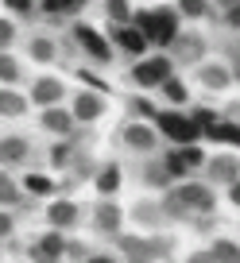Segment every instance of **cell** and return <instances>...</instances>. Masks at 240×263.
I'll use <instances>...</instances> for the list:
<instances>
[{"label":"cell","mask_w":240,"mask_h":263,"mask_svg":"<svg viewBox=\"0 0 240 263\" xmlns=\"http://www.w3.org/2000/svg\"><path fill=\"white\" fill-rule=\"evenodd\" d=\"M217 194L209 182H174L163 197V213L167 221H186V217H206L213 213Z\"/></svg>","instance_id":"6da1fadb"},{"label":"cell","mask_w":240,"mask_h":263,"mask_svg":"<svg viewBox=\"0 0 240 263\" xmlns=\"http://www.w3.org/2000/svg\"><path fill=\"white\" fill-rule=\"evenodd\" d=\"M132 24L140 27V35L151 47H171L178 39V16L171 8H151V12H136Z\"/></svg>","instance_id":"7a4b0ae2"},{"label":"cell","mask_w":240,"mask_h":263,"mask_svg":"<svg viewBox=\"0 0 240 263\" xmlns=\"http://www.w3.org/2000/svg\"><path fill=\"white\" fill-rule=\"evenodd\" d=\"M155 132H159V136H167L174 147H186V143H198L201 140V128L190 120V116L174 112V108H163V112L155 116Z\"/></svg>","instance_id":"3957f363"},{"label":"cell","mask_w":240,"mask_h":263,"mask_svg":"<svg viewBox=\"0 0 240 263\" xmlns=\"http://www.w3.org/2000/svg\"><path fill=\"white\" fill-rule=\"evenodd\" d=\"M171 74H174L171 54H151V58H140V62L132 66V82L140 85V89H159Z\"/></svg>","instance_id":"277c9868"},{"label":"cell","mask_w":240,"mask_h":263,"mask_svg":"<svg viewBox=\"0 0 240 263\" xmlns=\"http://www.w3.org/2000/svg\"><path fill=\"white\" fill-rule=\"evenodd\" d=\"M120 143H124L128 151H136V155H151L159 143V132L151 128L147 120H128L124 128H120Z\"/></svg>","instance_id":"5b68a950"},{"label":"cell","mask_w":240,"mask_h":263,"mask_svg":"<svg viewBox=\"0 0 240 263\" xmlns=\"http://www.w3.org/2000/svg\"><path fill=\"white\" fill-rule=\"evenodd\" d=\"M70 35H74V43L93 58V62H108V58H113V43H108L105 35L97 31V27H89V24H74V27H70Z\"/></svg>","instance_id":"8992f818"},{"label":"cell","mask_w":240,"mask_h":263,"mask_svg":"<svg viewBox=\"0 0 240 263\" xmlns=\"http://www.w3.org/2000/svg\"><path fill=\"white\" fill-rule=\"evenodd\" d=\"M93 229L101 232V236H120V229H124V209L116 205L113 197H101L97 205H93Z\"/></svg>","instance_id":"52a82bcc"},{"label":"cell","mask_w":240,"mask_h":263,"mask_svg":"<svg viewBox=\"0 0 240 263\" xmlns=\"http://www.w3.org/2000/svg\"><path fill=\"white\" fill-rule=\"evenodd\" d=\"M206 54V39L198 31H178V39L171 43V58L174 66H198Z\"/></svg>","instance_id":"ba28073f"},{"label":"cell","mask_w":240,"mask_h":263,"mask_svg":"<svg viewBox=\"0 0 240 263\" xmlns=\"http://www.w3.org/2000/svg\"><path fill=\"white\" fill-rule=\"evenodd\" d=\"M108 35H113L116 50H124V54L136 58V62H140V58L147 54V47H151V43L140 35V27H136V24H124V27H116V24H113V27H108Z\"/></svg>","instance_id":"9c48e42d"},{"label":"cell","mask_w":240,"mask_h":263,"mask_svg":"<svg viewBox=\"0 0 240 263\" xmlns=\"http://www.w3.org/2000/svg\"><path fill=\"white\" fill-rule=\"evenodd\" d=\"M236 178H240V159L229 155V151H225V155H213L206 163V182L209 186H232Z\"/></svg>","instance_id":"30bf717a"},{"label":"cell","mask_w":240,"mask_h":263,"mask_svg":"<svg viewBox=\"0 0 240 263\" xmlns=\"http://www.w3.org/2000/svg\"><path fill=\"white\" fill-rule=\"evenodd\" d=\"M105 93H89V89H82L74 101H70V112H74V120L78 124H93V120H101L105 116Z\"/></svg>","instance_id":"8fae6325"},{"label":"cell","mask_w":240,"mask_h":263,"mask_svg":"<svg viewBox=\"0 0 240 263\" xmlns=\"http://www.w3.org/2000/svg\"><path fill=\"white\" fill-rule=\"evenodd\" d=\"M39 124H43V132H50V136H58V140H70L74 136V112H70L66 105H50V108H43V116H39Z\"/></svg>","instance_id":"7c38bea8"},{"label":"cell","mask_w":240,"mask_h":263,"mask_svg":"<svg viewBox=\"0 0 240 263\" xmlns=\"http://www.w3.org/2000/svg\"><path fill=\"white\" fill-rule=\"evenodd\" d=\"M62 101H66V85L58 82L54 74H43V78H35V85H31V105L50 108V105H62Z\"/></svg>","instance_id":"4fadbf2b"},{"label":"cell","mask_w":240,"mask_h":263,"mask_svg":"<svg viewBox=\"0 0 240 263\" xmlns=\"http://www.w3.org/2000/svg\"><path fill=\"white\" fill-rule=\"evenodd\" d=\"M47 221H50V229L66 232V229H74V224L82 221V205L70 201V197H54V201L47 205Z\"/></svg>","instance_id":"5bb4252c"},{"label":"cell","mask_w":240,"mask_h":263,"mask_svg":"<svg viewBox=\"0 0 240 263\" xmlns=\"http://www.w3.org/2000/svg\"><path fill=\"white\" fill-rule=\"evenodd\" d=\"M62 255H66V240H62V232H58V229L43 232V236L31 244V259L35 263H58Z\"/></svg>","instance_id":"9a60e30c"},{"label":"cell","mask_w":240,"mask_h":263,"mask_svg":"<svg viewBox=\"0 0 240 263\" xmlns=\"http://www.w3.org/2000/svg\"><path fill=\"white\" fill-rule=\"evenodd\" d=\"M31 159V143L24 136H0V166L12 171V166H24Z\"/></svg>","instance_id":"2e32d148"},{"label":"cell","mask_w":240,"mask_h":263,"mask_svg":"<svg viewBox=\"0 0 240 263\" xmlns=\"http://www.w3.org/2000/svg\"><path fill=\"white\" fill-rule=\"evenodd\" d=\"M198 82L206 85V89L221 93V89H229V85H232V70L225 62H198Z\"/></svg>","instance_id":"e0dca14e"},{"label":"cell","mask_w":240,"mask_h":263,"mask_svg":"<svg viewBox=\"0 0 240 263\" xmlns=\"http://www.w3.org/2000/svg\"><path fill=\"white\" fill-rule=\"evenodd\" d=\"M27 105H31V97L16 93V85H0V116H4V120H16V116H24Z\"/></svg>","instance_id":"ac0fdd59"},{"label":"cell","mask_w":240,"mask_h":263,"mask_svg":"<svg viewBox=\"0 0 240 263\" xmlns=\"http://www.w3.org/2000/svg\"><path fill=\"white\" fill-rule=\"evenodd\" d=\"M27 58L39 62V66H50L58 58V43L50 39V35H31V39H27Z\"/></svg>","instance_id":"d6986e66"},{"label":"cell","mask_w":240,"mask_h":263,"mask_svg":"<svg viewBox=\"0 0 240 263\" xmlns=\"http://www.w3.org/2000/svg\"><path fill=\"white\" fill-rule=\"evenodd\" d=\"M97 194L101 197H113L116 190H120V182H124V174H120V163H101L97 166Z\"/></svg>","instance_id":"ffe728a7"},{"label":"cell","mask_w":240,"mask_h":263,"mask_svg":"<svg viewBox=\"0 0 240 263\" xmlns=\"http://www.w3.org/2000/svg\"><path fill=\"white\" fill-rule=\"evenodd\" d=\"M24 82V62L8 50H0V85H20Z\"/></svg>","instance_id":"44dd1931"},{"label":"cell","mask_w":240,"mask_h":263,"mask_svg":"<svg viewBox=\"0 0 240 263\" xmlns=\"http://www.w3.org/2000/svg\"><path fill=\"white\" fill-rule=\"evenodd\" d=\"M20 201H24V186H20L8 171H0V205H4V209H16Z\"/></svg>","instance_id":"7402d4cb"},{"label":"cell","mask_w":240,"mask_h":263,"mask_svg":"<svg viewBox=\"0 0 240 263\" xmlns=\"http://www.w3.org/2000/svg\"><path fill=\"white\" fill-rule=\"evenodd\" d=\"M132 217L140 224H163L167 221V213H163V201H136V209H132Z\"/></svg>","instance_id":"603a6c76"},{"label":"cell","mask_w":240,"mask_h":263,"mask_svg":"<svg viewBox=\"0 0 240 263\" xmlns=\"http://www.w3.org/2000/svg\"><path fill=\"white\" fill-rule=\"evenodd\" d=\"M143 182H147V186H155V190L174 186V178H171V171H167V163H163V159H155V163H147V166H143Z\"/></svg>","instance_id":"cb8c5ba5"},{"label":"cell","mask_w":240,"mask_h":263,"mask_svg":"<svg viewBox=\"0 0 240 263\" xmlns=\"http://www.w3.org/2000/svg\"><path fill=\"white\" fill-rule=\"evenodd\" d=\"M209 255H213V263H240V244L229 240V236H221V240H213Z\"/></svg>","instance_id":"d4e9b609"},{"label":"cell","mask_w":240,"mask_h":263,"mask_svg":"<svg viewBox=\"0 0 240 263\" xmlns=\"http://www.w3.org/2000/svg\"><path fill=\"white\" fill-rule=\"evenodd\" d=\"M159 93H163V97L171 101V105H178V108H182L186 101H190V89H186V82H182V78H174V74L167 78L163 85H159Z\"/></svg>","instance_id":"484cf974"},{"label":"cell","mask_w":240,"mask_h":263,"mask_svg":"<svg viewBox=\"0 0 240 263\" xmlns=\"http://www.w3.org/2000/svg\"><path fill=\"white\" fill-rule=\"evenodd\" d=\"M78 159V151H74V143L70 140H58V143H50V163L58 166V171H62V166H70Z\"/></svg>","instance_id":"4316f807"},{"label":"cell","mask_w":240,"mask_h":263,"mask_svg":"<svg viewBox=\"0 0 240 263\" xmlns=\"http://www.w3.org/2000/svg\"><path fill=\"white\" fill-rule=\"evenodd\" d=\"M105 12H108V24H116V27L132 24V12H128V0H108V4H105Z\"/></svg>","instance_id":"83f0119b"},{"label":"cell","mask_w":240,"mask_h":263,"mask_svg":"<svg viewBox=\"0 0 240 263\" xmlns=\"http://www.w3.org/2000/svg\"><path fill=\"white\" fill-rule=\"evenodd\" d=\"M209 12V0H178V16L186 20H201Z\"/></svg>","instance_id":"f1b7e54d"},{"label":"cell","mask_w":240,"mask_h":263,"mask_svg":"<svg viewBox=\"0 0 240 263\" xmlns=\"http://www.w3.org/2000/svg\"><path fill=\"white\" fill-rule=\"evenodd\" d=\"M24 190H31V194H54V182L43 178V174H27V178H24Z\"/></svg>","instance_id":"f546056e"},{"label":"cell","mask_w":240,"mask_h":263,"mask_svg":"<svg viewBox=\"0 0 240 263\" xmlns=\"http://www.w3.org/2000/svg\"><path fill=\"white\" fill-rule=\"evenodd\" d=\"M4 8H12L16 16L31 20V16H35V8H39V0H4Z\"/></svg>","instance_id":"4dcf8cb0"},{"label":"cell","mask_w":240,"mask_h":263,"mask_svg":"<svg viewBox=\"0 0 240 263\" xmlns=\"http://www.w3.org/2000/svg\"><path fill=\"white\" fill-rule=\"evenodd\" d=\"M132 112H136V120H155V116H159L147 97H132Z\"/></svg>","instance_id":"1f68e13d"},{"label":"cell","mask_w":240,"mask_h":263,"mask_svg":"<svg viewBox=\"0 0 240 263\" xmlns=\"http://www.w3.org/2000/svg\"><path fill=\"white\" fill-rule=\"evenodd\" d=\"M190 120L198 124V128H201V136H206V132H209V128L217 124V112H209V108H198V112H194Z\"/></svg>","instance_id":"d6a6232c"},{"label":"cell","mask_w":240,"mask_h":263,"mask_svg":"<svg viewBox=\"0 0 240 263\" xmlns=\"http://www.w3.org/2000/svg\"><path fill=\"white\" fill-rule=\"evenodd\" d=\"M16 43V24L12 20H0V50H8Z\"/></svg>","instance_id":"836d02e7"},{"label":"cell","mask_w":240,"mask_h":263,"mask_svg":"<svg viewBox=\"0 0 240 263\" xmlns=\"http://www.w3.org/2000/svg\"><path fill=\"white\" fill-rule=\"evenodd\" d=\"M12 229H16V217L0 209V240H8V236H12Z\"/></svg>","instance_id":"e575fe53"},{"label":"cell","mask_w":240,"mask_h":263,"mask_svg":"<svg viewBox=\"0 0 240 263\" xmlns=\"http://www.w3.org/2000/svg\"><path fill=\"white\" fill-rule=\"evenodd\" d=\"M225 27H232V31H240V4H232V8H225Z\"/></svg>","instance_id":"d590c367"},{"label":"cell","mask_w":240,"mask_h":263,"mask_svg":"<svg viewBox=\"0 0 240 263\" xmlns=\"http://www.w3.org/2000/svg\"><path fill=\"white\" fill-rule=\"evenodd\" d=\"M39 8L47 12V16H66V8H62V0H39Z\"/></svg>","instance_id":"8d00e7d4"},{"label":"cell","mask_w":240,"mask_h":263,"mask_svg":"<svg viewBox=\"0 0 240 263\" xmlns=\"http://www.w3.org/2000/svg\"><path fill=\"white\" fill-rule=\"evenodd\" d=\"M82 263H120V259H116V255H108V252H89Z\"/></svg>","instance_id":"74e56055"},{"label":"cell","mask_w":240,"mask_h":263,"mask_svg":"<svg viewBox=\"0 0 240 263\" xmlns=\"http://www.w3.org/2000/svg\"><path fill=\"white\" fill-rule=\"evenodd\" d=\"M85 4H89V0H62V8H66V16H70V12H82Z\"/></svg>","instance_id":"f35d334b"},{"label":"cell","mask_w":240,"mask_h":263,"mask_svg":"<svg viewBox=\"0 0 240 263\" xmlns=\"http://www.w3.org/2000/svg\"><path fill=\"white\" fill-rule=\"evenodd\" d=\"M229 70H232V82H240V50H232V62H229Z\"/></svg>","instance_id":"ab89813d"},{"label":"cell","mask_w":240,"mask_h":263,"mask_svg":"<svg viewBox=\"0 0 240 263\" xmlns=\"http://www.w3.org/2000/svg\"><path fill=\"white\" fill-rule=\"evenodd\" d=\"M229 201H232V205L240 209V178H236V182H232V186H229Z\"/></svg>","instance_id":"60d3db41"},{"label":"cell","mask_w":240,"mask_h":263,"mask_svg":"<svg viewBox=\"0 0 240 263\" xmlns=\"http://www.w3.org/2000/svg\"><path fill=\"white\" fill-rule=\"evenodd\" d=\"M190 263H213V255H209V252H194Z\"/></svg>","instance_id":"b9f144b4"},{"label":"cell","mask_w":240,"mask_h":263,"mask_svg":"<svg viewBox=\"0 0 240 263\" xmlns=\"http://www.w3.org/2000/svg\"><path fill=\"white\" fill-rule=\"evenodd\" d=\"M209 4H217V8H232V4H240V0H209Z\"/></svg>","instance_id":"7bdbcfd3"},{"label":"cell","mask_w":240,"mask_h":263,"mask_svg":"<svg viewBox=\"0 0 240 263\" xmlns=\"http://www.w3.org/2000/svg\"><path fill=\"white\" fill-rule=\"evenodd\" d=\"M128 263H151V259H128Z\"/></svg>","instance_id":"ee69618b"}]
</instances>
